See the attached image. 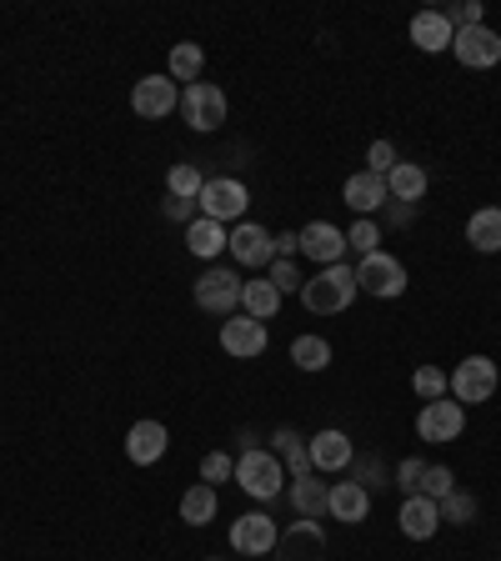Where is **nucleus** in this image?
Here are the masks:
<instances>
[{
    "label": "nucleus",
    "mask_w": 501,
    "mask_h": 561,
    "mask_svg": "<svg viewBox=\"0 0 501 561\" xmlns=\"http://www.w3.org/2000/svg\"><path fill=\"white\" fill-rule=\"evenodd\" d=\"M452 491H456L452 467H426V477H421V496H432V502H446Z\"/></svg>",
    "instance_id": "c9c22d12"
},
{
    "label": "nucleus",
    "mask_w": 501,
    "mask_h": 561,
    "mask_svg": "<svg viewBox=\"0 0 501 561\" xmlns=\"http://www.w3.org/2000/svg\"><path fill=\"white\" fill-rule=\"evenodd\" d=\"M296 241H301V256H311L316 266H337L341 256H346V231L331 221H311L296 231Z\"/></svg>",
    "instance_id": "f3484780"
},
{
    "label": "nucleus",
    "mask_w": 501,
    "mask_h": 561,
    "mask_svg": "<svg viewBox=\"0 0 501 561\" xmlns=\"http://www.w3.org/2000/svg\"><path fill=\"white\" fill-rule=\"evenodd\" d=\"M292 362H296V371H327L331 366V341L316 336V331H306V336L292 341Z\"/></svg>",
    "instance_id": "c756f323"
},
{
    "label": "nucleus",
    "mask_w": 501,
    "mask_h": 561,
    "mask_svg": "<svg viewBox=\"0 0 501 561\" xmlns=\"http://www.w3.org/2000/svg\"><path fill=\"white\" fill-rule=\"evenodd\" d=\"M201 186H206V171L196 161H175L166 171V196H181V201H196Z\"/></svg>",
    "instance_id": "7c9ffc66"
},
{
    "label": "nucleus",
    "mask_w": 501,
    "mask_h": 561,
    "mask_svg": "<svg viewBox=\"0 0 501 561\" xmlns=\"http://www.w3.org/2000/svg\"><path fill=\"white\" fill-rule=\"evenodd\" d=\"M226 241H231V231H226L221 221H206V216H196V221L186 226V245L196 261H216L226 251Z\"/></svg>",
    "instance_id": "5701e85b"
},
{
    "label": "nucleus",
    "mask_w": 501,
    "mask_h": 561,
    "mask_svg": "<svg viewBox=\"0 0 501 561\" xmlns=\"http://www.w3.org/2000/svg\"><path fill=\"white\" fill-rule=\"evenodd\" d=\"M292 506L301 516H327L331 512V481H316L311 471H306V477H292Z\"/></svg>",
    "instance_id": "b1692460"
},
{
    "label": "nucleus",
    "mask_w": 501,
    "mask_h": 561,
    "mask_svg": "<svg viewBox=\"0 0 501 561\" xmlns=\"http://www.w3.org/2000/svg\"><path fill=\"white\" fill-rule=\"evenodd\" d=\"M397 526H401V537L407 541H432L436 531H442V506L432 502V496H407L397 512Z\"/></svg>",
    "instance_id": "a211bd4d"
},
{
    "label": "nucleus",
    "mask_w": 501,
    "mask_h": 561,
    "mask_svg": "<svg viewBox=\"0 0 501 561\" xmlns=\"http://www.w3.org/2000/svg\"><path fill=\"white\" fill-rule=\"evenodd\" d=\"M171 451V432H166L161 421H130V432H126V456H130V467H156L161 456Z\"/></svg>",
    "instance_id": "2eb2a0df"
},
{
    "label": "nucleus",
    "mask_w": 501,
    "mask_h": 561,
    "mask_svg": "<svg viewBox=\"0 0 501 561\" xmlns=\"http://www.w3.org/2000/svg\"><path fill=\"white\" fill-rule=\"evenodd\" d=\"M201 481H206V486H221V481H236V461H231L226 451L201 456Z\"/></svg>",
    "instance_id": "f704fd0d"
},
{
    "label": "nucleus",
    "mask_w": 501,
    "mask_h": 561,
    "mask_svg": "<svg viewBox=\"0 0 501 561\" xmlns=\"http://www.w3.org/2000/svg\"><path fill=\"white\" fill-rule=\"evenodd\" d=\"M221 512V496H216V486H206V481H196V486L181 491V522L186 526H210V516Z\"/></svg>",
    "instance_id": "bb28decb"
},
{
    "label": "nucleus",
    "mask_w": 501,
    "mask_h": 561,
    "mask_svg": "<svg viewBox=\"0 0 501 561\" xmlns=\"http://www.w3.org/2000/svg\"><path fill=\"white\" fill-rule=\"evenodd\" d=\"M246 206H251V191H246V181H236V175H206V186H201L196 196V210L206 216V221H241Z\"/></svg>",
    "instance_id": "20e7f679"
},
{
    "label": "nucleus",
    "mask_w": 501,
    "mask_h": 561,
    "mask_svg": "<svg viewBox=\"0 0 501 561\" xmlns=\"http://www.w3.org/2000/svg\"><path fill=\"white\" fill-rule=\"evenodd\" d=\"M346 251H356V256H372V251H382V226H376L372 216H362V221L346 231Z\"/></svg>",
    "instance_id": "473e14b6"
},
{
    "label": "nucleus",
    "mask_w": 501,
    "mask_h": 561,
    "mask_svg": "<svg viewBox=\"0 0 501 561\" xmlns=\"http://www.w3.org/2000/svg\"><path fill=\"white\" fill-rule=\"evenodd\" d=\"M206 561H221V557H206Z\"/></svg>",
    "instance_id": "79ce46f5"
},
{
    "label": "nucleus",
    "mask_w": 501,
    "mask_h": 561,
    "mask_svg": "<svg viewBox=\"0 0 501 561\" xmlns=\"http://www.w3.org/2000/svg\"><path fill=\"white\" fill-rule=\"evenodd\" d=\"M306 451H311V471H346L351 461H356V446H351L346 432H337V426H327V432L306 436Z\"/></svg>",
    "instance_id": "dca6fc26"
},
{
    "label": "nucleus",
    "mask_w": 501,
    "mask_h": 561,
    "mask_svg": "<svg viewBox=\"0 0 501 561\" xmlns=\"http://www.w3.org/2000/svg\"><path fill=\"white\" fill-rule=\"evenodd\" d=\"M201 70H206V50L196 46V41H181V46H171V60H166V76H171L175 85H196Z\"/></svg>",
    "instance_id": "cd10ccee"
},
{
    "label": "nucleus",
    "mask_w": 501,
    "mask_h": 561,
    "mask_svg": "<svg viewBox=\"0 0 501 561\" xmlns=\"http://www.w3.org/2000/svg\"><path fill=\"white\" fill-rule=\"evenodd\" d=\"M452 21V31H467V25H487V11H481V0H456L452 11H442Z\"/></svg>",
    "instance_id": "e433bc0d"
},
{
    "label": "nucleus",
    "mask_w": 501,
    "mask_h": 561,
    "mask_svg": "<svg viewBox=\"0 0 501 561\" xmlns=\"http://www.w3.org/2000/svg\"><path fill=\"white\" fill-rule=\"evenodd\" d=\"M356 286H362L366 296H382V301H397V296H407L411 276H407V261L391 256V251H372V256L356 261Z\"/></svg>",
    "instance_id": "7ed1b4c3"
},
{
    "label": "nucleus",
    "mask_w": 501,
    "mask_h": 561,
    "mask_svg": "<svg viewBox=\"0 0 501 561\" xmlns=\"http://www.w3.org/2000/svg\"><path fill=\"white\" fill-rule=\"evenodd\" d=\"M266 346H271L266 321H251L246 311H236V316L221 321V351L226 356H236V362H257V356H266Z\"/></svg>",
    "instance_id": "9d476101"
},
{
    "label": "nucleus",
    "mask_w": 501,
    "mask_h": 561,
    "mask_svg": "<svg viewBox=\"0 0 501 561\" xmlns=\"http://www.w3.org/2000/svg\"><path fill=\"white\" fill-rule=\"evenodd\" d=\"M411 391H417L421 401H442V397H452V376H446L442 366H417V371H411Z\"/></svg>",
    "instance_id": "2f4dec72"
},
{
    "label": "nucleus",
    "mask_w": 501,
    "mask_h": 561,
    "mask_svg": "<svg viewBox=\"0 0 501 561\" xmlns=\"http://www.w3.org/2000/svg\"><path fill=\"white\" fill-rule=\"evenodd\" d=\"M356 266H346V261H337V266H321L311 280H301V301L311 316H337L346 311L351 301H356Z\"/></svg>",
    "instance_id": "f257e3e1"
},
{
    "label": "nucleus",
    "mask_w": 501,
    "mask_h": 561,
    "mask_svg": "<svg viewBox=\"0 0 501 561\" xmlns=\"http://www.w3.org/2000/svg\"><path fill=\"white\" fill-rule=\"evenodd\" d=\"M341 201H346L356 216H376V210L391 201V191H386V175H372V171L346 175V186H341Z\"/></svg>",
    "instance_id": "6ab92c4d"
},
{
    "label": "nucleus",
    "mask_w": 501,
    "mask_h": 561,
    "mask_svg": "<svg viewBox=\"0 0 501 561\" xmlns=\"http://www.w3.org/2000/svg\"><path fill=\"white\" fill-rule=\"evenodd\" d=\"M391 165H397V146H391V140H372V151H366V171L391 175Z\"/></svg>",
    "instance_id": "58836bf2"
},
{
    "label": "nucleus",
    "mask_w": 501,
    "mask_h": 561,
    "mask_svg": "<svg viewBox=\"0 0 501 561\" xmlns=\"http://www.w3.org/2000/svg\"><path fill=\"white\" fill-rule=\"evenodd\" d=\"M501 386V371L491 356H467V362H456L452 371V401H462V407H481V401L497 397Z\"/></svg>",
    "instance_id": "39448f33"
},
{
    "label": "nucleus",
    "mask_w": 501,
    "mask_h": 561,
    "mask_svg": "<svg viewBox=\"0 0 501 561\" xmlns=\"http://www.w3.org/2000/svg\"><path fill=\"white\" fill-rule=\"evenodd\" d=\"M452 21H446L442 11H417L411 15V46L426 50V56H436V50H452Z\"/></svg>",
    "instance_id": "412c9836"
},
{
    "label": "nucleus",
    "mask_w": 501,
    "mask_h": 561,
    "mask_svg": "<svg viewBox=\"0 0 501 561\" xmlns=\"http://www.w3.org/2000/svg\"><path fill=\"white\" fill-rule=\"evenodd\" d=\"M241 311L251 316V321H271V316L281 311V291L271 286L266 276H251L241 280Z\"/></svg>",
    "instance_id": "a878e982"
},
{
    "label": "nucleus",
    "mask_w": 501,
    "mask_h": 561,
    "mask_svg": "<svg viewBox=\"0 0 501 561\" xmlns=\"http://www.w3.org/2000/svg\"><path fill=\"white\" fill-rule=\"evenodd\" d=\"M196 306L210 316H236L241 311V276H236L231 266H206L196 276Z\"/></svg>",
    "instance_id": "0eeeda50"
},
{
    "label": "nucleus",
    "mask_w": 501,
    "mask_h": 561,
    "mask_svg": "<svg viewBox=\"0 0 501 561\" xmlns=\"http://www.w3.org/2000/svg\"><path fill=\"white\" fill-rule=\"evenodd\" d=\"M462 432H467V407H462V401L442 397V401H426V407L417 411V436L421 442L446 446V442H456Z\"/></svg>",
    "instance_id": "6e6552de"
},
{
    "label": "nucleus",
    "mask_w": 501,
    "mask_h": 561,
    "mask_svg": "<svg viewBox=\"0 0 501 561\" xmlns=\"http://www.w3.org/2000/svg\"><path fill=\"white\" fill-rule=\"evenodd\" d=\"M467 241H471V251H481V256H497V251H501V206L471 210Z\"/></svg>",
    "instance_id": "393cba45"
},
{
    "label": "nucleus",
    "mask_w": 501,
    "mask_h": 561,
    "mask_svg": "<svg viewBox=\"0 0 501 561\" xmlns=\"http://www.w3.org/2000/svg\"><path fill=\"white\" fill-rule=\"evenodd\" d=\"M331 522H346V526H356V522H366L372 516V491L362 486V481H331Z\"/></svg>",
    "instance_id": "aec40b11"
},
{
    "label": "nucleus",
    "mask_w": 501,
    "mask_h": 561,
    "mask_svg": "<svg viewBox=\"0 0 501 561\" xmlns=\"http://www.w3.org/2000/svg\"><path fill=\"white\" fill-rule=\"evenodd\" d=\"M276 541H281V526L266 512H246L231 522V551H241V557H271Z\"/></svg>",
    "instance_id": "f8f14e48"
},
{
    "label": "nucleus",
    "mask_w": 501,
    "mask_h": 561,
    "mask_svg": "<svg viewBox=\"0 0 501 561\" xmlns=\"http://www.w3.org/2000/svg\"><path fill=\"white\" fill-rule=\"evenodd\" d=\"M181 116H186L191 130L210 136V130L226 126V91L210 81H196V85H181Z\"/></svg>",
    "instance_id": "423d86ee"
},
{
    "label": "nucleus",
    "mask_w": 501,
    "mask_h": 561,
    "mask_svg": "<svg viewBox=\"0 0 501 561\" xmlns=\"http://www.w3.org/2000/svg\"><path fill=\"white\" fill-rule=\"evenodd\" d=\"M236 486L257 502H276L286 491V467L276 461V451H261V446H246V456H236Z\"/></svg>",
    "instance_id": "f03ea898"
},
{
    "label": "nucleus",
    "mask_w": 501,
    "mask_h": 561,
    "mask_svg": "<svg viewBox=\"0 0 501 561\" xmlns=\"http://www.w3.org/2000/svg\"><path fill=\"white\" fill-rule=\"evenodd\" d=\"M276 561H327V531H321V522L301 516V522L286 526L276 541Z\"/></svg>",
    "instance_id": "4468645a"
},
{
    "label": "nucleus",
    "mask_w": 501,
    "mask_h": 561,
    "mask_svg": "<svg viewBox=\"0 0 501 561\" xmlns=\"http://www.w3.org/2000/svg\"><path fill=\"white\" fill-rule=\"evenodd\" d=\"M426 186H432V175L421 171L417 161H397L391 175H386V191H391V201H401V206H417V201L426 196Z\"/></svg>",
    "instance_id": "4be33fe9"
},
{
    "label": "nucleus",
    "mask_w": 501,
    "mask_h": 561,
    "mask_svg": "<svg viewBox=\"0 0 501 561\" xmlns=\"http://www.w3.org/2000/svg\"><path fill=\"white\" fill-rule=\"evenodd\" d=\"M226 251L236 256V266L266 271L271 261H276V236H271L261 221H241V226L231 231V241H226Z\"/></svg>",
    "instance_id": "9b49d317"
},
{
    "label": "nucleus",
    "mask_w": 501,
    "mask_h": 561,
    "mask_svg": "<svg viewBox=\"0 0 501 561\" xmlns=\"http://www.w3.org/2000/svg\"><path fill=\"white\" fill-rule=\"evenodd\" d=\"M166 216H171V221H196L201 210H196V201H181V196H166Z\"/></svg>",
    "instance_id": "a19ab883"
},
{
    "label": "nucleus",
    "mask_w": 501,
    "mask_h": 561,
    "mask_svg": "<svg viewBox=\"0 0 501 561\" xmlns=\"http://www.w3.org/2000/svg\"><path fill=\"white\" fill-rule=\"evenodd\" d=\"M452 56L467 70H491L501 60V35L491 25H467L452 35Z\"/></svg>",
    "instance_id": "ddd939ff"
},
{
    "label": "nucleus",
    "mask_w": 501,
    "mask_h": 561,
    "mask_svg": "<svg viewBox=\"0 0 501 561\" xmlns=\"http://www.w3.org/2000/svg\"><path fill=\"white\" fill-rule=\"evenodd\" d=\"M271 442H276V461H281V467H292V477H306V471H311V451H306V436L301 432L281 426Z\"/></svg>",
    "instance_id": "c85d7f7f"
},
{
    "label": "nucleus",
    "mask_w": 501,
    "mask_h": 561,
    "mask_svg": "<svg viewBox=\"0 0 501 561\" xmlns=\"http://www.w3.org/2000/svg\"><path fill=\"white\" fill-rule=\"evenodd\" d=\"M130 111H136L140 121H166L171 111H181V85H175L171 76H140V81L130 85Z\"/></svg>",
    "instance_id": "1a4fd4ad"
},
{
    "label": "nucleus",
    "mask_w": 501,
    "mask_h": 561,
    "mask_svg": "<svg viewBox=\"0 0 501 561\" xmlns=\"http://www.w3.org/2000/svg\"><path fill=\"white\" fill-rule=\"evenodd\" d=\"M266 280H271V286H276L281 296H286V291H301V276H296V261H271V266H266Z\"/></svg>",
    "instance_id": "4c0bfd02"
},
{
    "label": "nucleus",
    "mask_w": 501,
    "mask_h": 561,
    "mask_svg": "<svg viewBox=\"0 0 501 561\" xmlns=\"http://www.w3.org/2000/svg\"><path fill=\"white\" fill-rule=\"evenodd\" d=\"M442 506V522H452V526H467V522H477V496H467V491L456 486L446 502H436Z\"/></svg>",
    "instance_id": "72a5a7b5"
},
{
    "label": "nucleus",
    "mask_w": 501,
    "mask_h": 561,
    "mask_svg": "<svg viewBox=\"0 0 501 561\" xmlns=\"http://www.w3.org/2000/svg\"><path fill=\"white\" fill-rule=\"evenodd\" d=\"M421 477H426V461H401V467H397L401 496H417V491H421Z\"/></svg>",
    "instance_id": "ea45409f"
}]
</instances>
